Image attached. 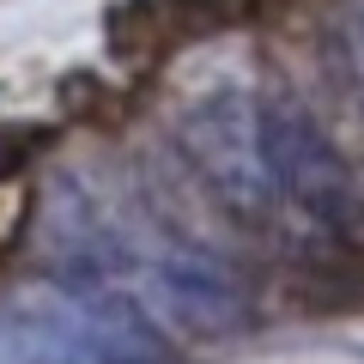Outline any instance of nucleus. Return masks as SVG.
I'll use <instances>...</instances> for the list:
<instances>
[{
    "instance_id": "obj_3",
    "label": "nucleus",
    "mask_w": 364,
    "mask_h": 364,
    "mask_svg": "<svg viewBox=\"0 0 364 364\" xmlns=\"http://www.w3.org/2000/svg\"><path fill=\"white\" fill-rule=\"evenodd\" d=\"M170 340L134 298L49 273L0 298V364H164Z\"/></svg>"
},
{
    "instance_id": "obj_4",
    "label": "nucleus",
    "mask_w": 364,
    "mask_h": 364,
    "mask_svg": "<svg viewBox=\"0 0 364 364\" xmlns=\"http://www.w3.org/2000/svg\"><path fill=\"white\" fill-rule=\"evenodd\" d=\"M352 67H358V91H364V0L352 13Z\"/></svg>"
},
{
    "instance_id": "obj_1",
    "label": "nucleus",
    "mask_w": 364,
    "mask_h": 364,
    "mask_svg": "<svg viewBox=\"0 0 364 364\" xmlns=\"http://www.w3.org/2000/svg\"><path fill=\"white\" fill-rule=\"evenodd\" d=\"M170 140L225 219L286 255L340 249L364 219L346 158L334 152L322 122L279 85L225 79L195 91L176 109Z\"/></svg>"
},
{
    "instance_id": "obj_2",
    "label": "nucleus",
    "mask_w": 364,
    "mask_h": 364,
    "mask_svg": "<svg viewBox=\"0 0 364 364\" xmlns=\"http://www.w3.org/2000/svg\"><path fill=\"white\" fill-rule=\"evenodd\" d=\"M37 249L49 273L122 291L146 316H164L195 334L237 328L249 310L243 273L225 255H213L200 237H188L146 200L109 195L85 176H61L49 188L37 219Z\"/></svg>"
}]
</instances>
